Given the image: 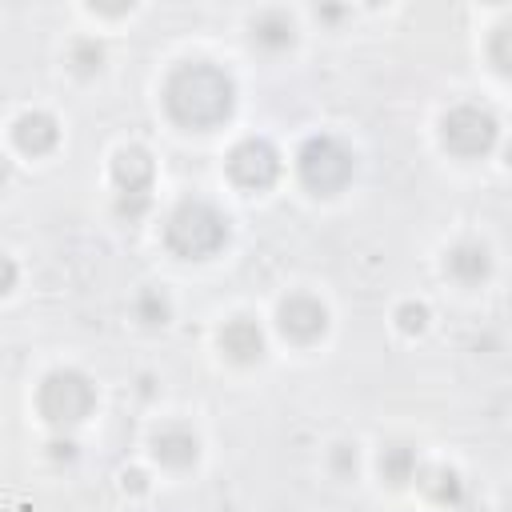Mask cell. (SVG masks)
I'll list each match as a JSON object with an SVG mask.
<instances>
[{"label": "cell", "instance_id": "cell-1", "mask_svg": "<svg viewBox=\"0 0 512 512\" xmlns=\"http://www.w3.org/2000/svg\"><path fill=\"white\" fill-rule=\"evenodd\" d=\"M236 88L228 80V72H220L216 64H180L168 84H164V104L172 112L176 124L184 128H212L232 112Z\"/></svg>", "mask_w": 512, "mask_h": 512}, {"label": "cell", "instance_id": "cell-2", "mask_svg": "<svg viewBox=\"0 0 512 512\" xmlns=\"http://www.w3.org/2000/svg\"><path fill=\"white\" fill-rule=\"evenodd\" d=\"M228 236V224L224 216L204 204V200H184L168 224H164V240L176 256H188V260H200V256H212Z\"/></svg>", "mask_w": 512, "mask_h": 512}, {"label": "cell", "instance_id": "cell-3", "mask_svg": "<svg viewBox=\"0 0 512 512\" xmlns=\"http://www.w3.org/2000/svg\"><path fill=\"white\" fill-rule=\"evenodd\" d=\"M296 168H300V180H304L312 192L332 196V192H340V188L352 180V152H348L340 140H332V136H312V140L300 148Z\"/></svg>", "mask_w": 512, "mask_h": 512}, {"label": "cell", "instance_id": "cell-4", "mask_svg": "<svg viewBox=\"0 0 512 512\" xmlns=\"http://www.w3.org/2000/svg\"><path fill=\"white\" fill-rule=\"evenodd\" d=\"M92 400H96V392H92L88 376H80L72 368L44 376V384L36 392V408L52 424H76V420H84L92 412Z\"/></svg>", "mask_w": 512, "mask_h": 512}, {"label": "cell", "instance_id": "cell-5", "mask_svg": "<svg viewBox=\"0 0 512 512\" xmlns=\"http://www.w3.org/2000/svg\"><path fill=\"white\" fill-rule=\"evenodd\" d=\"M496 132V116L480 104H456L440 124L444 148L456 156H484L496 144Z\"/></svg>", "mask_w": 512, "mask_h": 512}, {"label": "cell", "instance_id": "cell-6", "mask_svg": "<svg viewBox=\"0 0 512 512\" xmlns=\"http://www.w3.org/2000/svg\"><path fill=\"white\" fill-rule=\"evenodd\" d=\"M228 172L236 184L244 188H268L276 176H280V156L268 140H240L232 152H228Z\"/></svg>", "mask_w": 512, "mask_h": 512}, {"label": "cell", "instance_id": "cell-7", "mask_svg": "<svg viewBox=\"0 0 512 512\" xmlns=\"http://www.w3.org/2000/svg\"><path fill=\"white\" fill-rule=\"evenodd\" d=\"M324 328H328V312H324V304L316 296H288L280 304V332L288 340L308 344V340L324 336Z\"/></svg>", "mask_w": 512, "mask_h": 512}, {"label": "cell", "instance_id": "cell-8", "mask_svg": "<svg viewBox=\"0 0 512 512\" xmlns=\"http://www.w3.org/2000/svg\"><path fill=\"white\" fill-rule=\"evenodd\" d=\"M220 348H224L228 360H236V364H252V360L264 356V332H260L256 320L236 316V320H228V324L220 328Z\"/></svg>", "mask_w": 512, "mask_h": 512}, {"label": "cell", "instance_id": "cell-9", "mask_svg": "<svg viewBox=\"0 0 512 512\" xmlns=\"http://www.w3.org/2000/svg\"><path fill=\"white\" fill-rule=\"evenodd\" d=\"M112 180L124 196H148V184H152V160L144 148H124L116 152L112 160Z\"/></svg>", "mask_w": 512, "mask_h": 512}, {"label": "cell", "instance_id": "cell-10", "mask_svg": "<svg viewBox=\"0 0 512 512\" xmlns=\"http://www.w3.org/2000/svg\"><path fill=\"white\" fill-rule=\"evenodd\" d=\"M152 452H156V460L168 464V468H188V464L196 460L200 444H196V436H192L188 428L168 424V428H160V432L152 436Z\"/></svg>", "mask_w": 512, "mask_h": 512}, {"label": "cell", "instance_id": "cell-11", "mask_svg": "<svg viewBox=\"0 0 512 512\" xmlns=\"http://www.w3.org/2000/svg\"><path fill=\"white\" fill-rule=\"evenodd\" d=\"M12 136H16V144H20L24 152L40 156V152H48V148L56 144L60 128H56V120H52L48 112H24V116L16 120V128H12Z\"/></svg>", "mask_w": 512, "mask_h": 512}, {"label": "cell", "instance_id": "cell-12", "mask_svg": "<svg viewBox=\"0 0 512 512\" xmlns=\"http://www.w3.org/2000/svg\"><path fill=\"white\" fill-rule=\"evenodd\" d=\"M444 268H448V276L460 280V284H480V280L488 276L492 260H488V248H484V244H456V248L448 252V260H444Z\"/></svg>", "mask_w": 512, "mask_h": 512}, {"label": "cell", "instance_id": "cell-13", "mask_svg": "<svg viewBox=\"0 0 512 512\" xmlns=\"http://www.w3.org/2000/svg\"><path fill=\"white\" fill-rule=\"evenodd\" d=\"M252 36H256V44H264V48H288L292 40H296V24H292V16L288 12H280V8H268V12H260L256 20H252Z\"/></svg>", "mask_w": 512, "mask_h": 512}, {"label": "cell", "instance_id": "cell-14", "mask_svg": "<svg viewBox=\"0 0 512 512\" xmlns=\"http://www.w3.org/2000/svg\"><path fill=\"white\" fill-rule=\"evenodd\" d=\"M420 488L436 504H460V496H464V484H460V476L452 468H428L420 476Z\"/></svg>", "mask_w": 512, "mask_h": 512}, {"label": "cell", "instance_id": "cell-15", "mask_svg": "<svg viewBox=\"0 0 512 512\" xmlns=\"http://www.w3.org/2000/svg\"><path fill=\"white\" fill-rule=\"evenodd\" d=\"M380 476H384L388 484L412 480V476H416V452H412L408 444H388V448L380 452Z\"/></svg>", "mask_w": 512, "mask_h": 512}, {"label": "cell", "instance_id": "cell-16", "mask_svg": "<svg viewBox=\"0 0 512 512\" xmlns=\"http://www.w3.org/2000/svg\"><path fill=\"white\" fill-rule=\"evenodd\" d=\"M68 64H72L80 76H88V72H96V68L104 64V48H100L96 40H76L72 52H68Z\"/></svg>", "mask_w": 512, "mask_h": 512}, {"label": "cell", "instance_id": "cell-17", "mask_svg": "<svg viewBox=\"0 0 512 512\" xmlns=\"http://www.w3.org/2000/svg\"><path fill=\"white\" fill-rule=\"evenodd\" d=\"M136 320H140V324H164V320H168V300H164L160 292H152V288L140 292V296H136Z\"/></svg>", "mask_w": 512, "mask_h": 512}, {"label": "cell", "instance_id": "cell-18", "mask_svg": "<svg viewBox=\"0 0 512 512\" xmlns=\"http://www.w3.org/2000/svg\"><path fill=\"white\" fill-rule=\"evenodd\" d=\"M492 64L504 72V76H512V20L508 24H500L496 28V36H492Z\"/></svg>", "mask_w": 512, "mask_h": 512}, {"label": "cell", "instance_id": "cell-19", "mask_svg": "<svg viewBox=\"0 0 512 512\" xmlns=\"http://www.w3.org/2000/svg\"><path fill=\"white\" fill-rule=\"evenodd\" d=\"M396 324H400V332L416 336V332H424V324H428V308L408 300V304H400V308H396Z\"/></svg>", "mask_w": 512, "mask_h": 512}, {"label": "cell", "instance_id": "cell-20", "mask_svg": "<svg viewBox=\"0 0 512 512\" xmlns=\"http://www.w3.org/2000/svg\"><path fill=\"white\" fill-rule=\"evenodd\" d=\"M144 208H148V196H120V204H116V212L128 216V220L144 216Z\"/></svg>", "mask_w": 512, "mask_h": 512}, {"label": "cell", "instance_id": "cell-21", "mask_svg": "<svg viewBox=\"0 0 512 512\" xmlns=\"http://www.w3.org/2000/svg\"><path fill=\"white\" fill-rule=\"evenodd\" d=\"M336 468H356V452L340 444V448H336Z\"/></svg>", "mask_w": 512, "mask_h": 512}, {"label": "cell", "instance_id": "cell-22", "mask_svg": "<svg viewBox=\"0 0 512 512\" xmlns=\"http://www.w3.org/2000/svg\"><path fill=\"white\" fill-rule=\"evenodd\" d=\"M72 452H76V444H72V440H52V456H64V460H68Z\"/></svg>", "mask_w": 512, "mask_h": 512}, {"label": "cell", "instance_id": "cell-23", "mask_svg": "<svg viewBox=\"0 0 512 512\" xmlns=\"http://www.w3.org/2000/svg\"><path fill=\"white\" fill-rule=\"evenodd\" d=\"M120 480H124V488H132V492H140V488H144V472H124Z\"/></svg>", "mask_w": 512, "mask_h": 512}]
</instances>
